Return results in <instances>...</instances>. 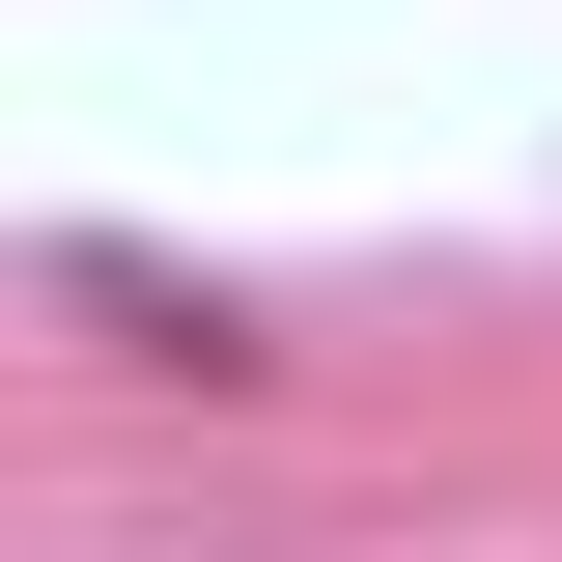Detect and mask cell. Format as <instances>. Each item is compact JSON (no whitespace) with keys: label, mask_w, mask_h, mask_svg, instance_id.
Returning a JSON list of instances; mask_svg holds the SVG:
<instances>
[{"label":"cell","mask_w":562,"mask_h":562,"mask_svg":"<svg viewBox=\"0 0 562 562\" xmlns=\"http://www.w3.org/2000/svg\"><path fill=\"white\" fill-rule=\"evenodd\" d=\"M57 310H85L113 366H169V394H281V338L225 310V281H169V254H57Z\"/></svg>","instance_id":"obj_1"}]
</instances>
